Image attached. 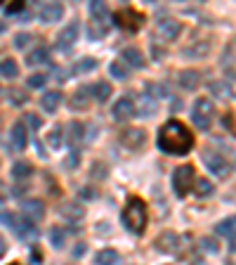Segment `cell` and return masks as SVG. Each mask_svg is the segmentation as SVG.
Here are the masks:
<instances>
[{"instance_id":"11","label":"cell","mask_w":236,"mask_h":265,"mask_svg":"<svg viewBox=\"0 0 236 265\" xmlns=\"http://www.w3.org/2000/svg\"><path fill=\"white\" fill-rule=\"evenodd\" d=\"M76 38H78V24L71 21V24L59 34V38H57V48H59V50H69L73 43H76Z\"/></svg>"},{"instance_id":"12","label":"cell","mask_w":236,"mask_h":265,"mask_svg":"<svg viewBox=\"0 0 236 265\" xmlns=\"http://www.w3.org/2000/svg\"><path fill=\"white\" fill-rule=\"evenodd\" d=\"M62 12H64V7H62L59 2H47V5L40 7V21H43V24L59 21V19H62Z\"/></svg>"},{"instance_id":"19","label":"cell","mask_w":236,"mask_h":265,"mask_svg":"<svg viewBox=\"0 0 236 265\" xmlns=\"http://www.w3.org/2000/svg\"><path fill=\"white\" fill-rule=\"evenodd\" d=\"M90 95H92L90 88H78L71 97V106L73 109H85V106L90 105Z\"/></svg>"},{"instance_id":"34","label":"cell","mask_w":236,"mask_h":265,"mask_svg":"<svg viewBox=\"0 0 236 265\" xmlns=\"http://www.w3.org/2000/svg\"><path fill=\"white\" fill-rule=\"evenodd\" d=\"M154 111H156V105L151 102V97H144V100L140 102V114H142L144 119H149V116H154Z\"/></svg>"},{"instance_id":"33","label":"cell","mask_w":236,"mask_h":265,"mask_svg":"<svg viewBox=\"0 0 236 265\" xmlns=\"http://www.w3.org/2000/svg\"><path fill=\"white\" fill-rule=\"evenodd\" d=\"M111 76H113V78H118V81H126V78H127L126 64H123V62H113V64H111Z\"/></svg>"},{"instance_id":"16","label":"cell","mask_w":236,"mask_h":265,"mask_svg":"<svg viewBox=\"0 0 236 265\" xmlns=\"http://www.w3.org/2000/svg\"><path fill=\"white\" fill-rule=\"evenodd\" d=\"M10 144H12L17 152H21V149L26 147V128H24L21 124L12 125V133H10Z\"/></svg>"},{"instance_id":"9","label":"cell","mask_w":236,"mask_h":265,"mask_svg":"<svg viewBox=\"0 0 236 265\" xmlns=\"http://www.w3.org/2000/svg\"><path fill=\"white\" fill-rule=\"evenodd\" d=\"M21 211H24V218L26 220H43V215H45V206H43V201H38V199H29V201H24L21 204Z\"/></svg>"},{"instance_id":"20","label":"cell","mask_w":236,"mask_h":265,"mask_svg":"<svg viewBox=\"0 0 236 265\" xmlns=\"http://www.w3.org/2000/svg\"><path fill=\"white\" fill-rule=\"evenodd\" d=\"M47 59H50V50H47V48H36L33 53H29L26 64H29V67H38V64H45Z\"/></svg>"},{"instance_id":"35","label":"cell","mask_w":236,"mask_h":265,"mask_svg":"<svg viewBox=\"0 0 236 265\" xmlns=\"http://www.w3.org/2000/svg\"><path fill=\"white\" fill-rule=\"evenodd\" d=\"M47 83V76L45 73H33V76H29V88H43Z\"/></svg>"},{"instance_id":"25","label":"cell","mask_w":236,"mask_h":265,"mask_svg":"<svg viewBox=\"0 0 236 265\" xmlns=\"http://www.w3.org/2000/svg\"><path fill=\"white\" fill-rule=\"evenodd\" d=\"M97 265H118V253L113 251V248H104V251H99L97 253Z\"/></svg>"},{"instance_id":"13","label":"cell","mask_w":236,"mask_h":265,"mask_svg":"<svg viewBox=\"0 0 236 265\" xmlns=\"http://www.w3.org/2000/svg\"><path fill=\"white\" fill-rule=\"evenodd\" d=\"M180 247V239L175 232H163L158 239H156V248L163 251V253H175V248Z\"/></svg>"},{"instance_id":"30","label":"cell","mask_w":236,"mask_h":265,"mask_svg":"<svg viewBox=\"0 0 236 265\" xmlns=\"http://www.w3.org/2000/svg\"><path fill=\"white\" fill-rule=\"evenodd\" d=\"M62 215L69 218V220H80V218H83V211H80L78 204H66V206L62 209Z\"/></svg>"},{"instance_id":"10","label":"cell","mask_w":236,"mask_h":265,"mask_svg":"<svg viewBox=\"0 0 236 265\" xmlns=\"http://www.w3.org/2000/svg\"><path fill=\"white\" fill-rule=\"evenodd\" d=\"M135 116V105L130 97H121L116 105H113V119L116 121H127Z\"/></svg>"},{"instance_id":"17","label":"cell","mask_w":236,"mask_h":265,"mask_svg":"<svg viewBox=\"0 0 236 265\" xmlns=\"http://www.w3.org/2000/svg\"><path fill=\"white\" fill-rule=\"evenodd\" d=\"M199 71L194 69H187V71H180V76H177V83H180L184 90H194L199 86Z\"/></svg>"},{"instance_id":"5","label":"cell","mask_w":236,"mask_h":265,"mask_svg":"<svg viewBox=\"0 0 236 265\" xmlns=\"http://www.w3.org/2000/svg\"><path fill=\"white\" fill-rule=\"evenodd\" d=\"M194 182H196V177H194V168L191 166H182L175 171V176H173V187H175V194L177 196H184L191 187H194Z\"/></svg>"},{"instance_id":"38","label":"cell","mask_w":236,"mask_h":265,"mask_svg":"<svg viewBox=\"0 0 236 265\" xmlns=\"http://www.w3.org/2000/svg\"><path fill=\"white\" fill-rule=\"evenodd\" d=\"M7 97H10V102H12V105H24V102H26V95H24V90H19V88H12Z\"/></svg>"},{"instance_id":"1","label":"cell","mask_w":236,"mask_h":265,"mask_svg":"<svg viewBox=\"0 0 236 265\" xmlns=\"http://www.w3.org/2000/svg\"><path fill=\"white\" fill-rule=\"evenodd\" d=\"M158 147L165 154H187L194 147V138L189 128L182 125L180 121H168L158 130Z\"/></svg>"},{"instance_id":"37","label":"cell","mask_w":236,"mask_h":265,"mask_svg":"<svg viewBox=\"0 0 236 265\" xmlns=\"http://www.w3.org/2000/svg\"><path fill=\"white\" fill-rule=\"evenodd\" d=\"M24 128H29V130H38V128H40V119H38L36 114H26V116H24Z\"/></svg>"},{"instance_id":"36","label":"cell","mask_w":236,"mask_h":265,"mask_svg":"<svg viewBox=\"0 0 236 265\" xmlns=\"http://www.w3.org/2000/svg\"><path fill=\"white\" fill-rule=\"evenodd\" d=\"M94 67H97V62L90 59V57H85L83 62H78V64H76V69H73V71H76V73H83V71H92Z\"/></svg>"},{"instance_id":"21","label":"cell","mask_w":236,"mask_h":265,"mask_svg":"<svg viewBox=\"0 0 236 265\" xmlns=\"http://www.w3.org/2000/svg\"><path fill=\"white\" fill-rule=\"evenodd\" d=\"M90 15L94 21H109V10H107V5L99 2V0H92L90 2Z\"/></svg>"},{"instance_id":"28","label":"cell","mask_w":236,"mask_h":265,"mask_svg":"<svg viewBox=\"0 0 236 265\" xmlns=\"http://www.w3.org/2000/svg\"><path fill=\"white\" fill-rule=\"evenodd\" d=\"M50 244H52L55 248H64V244H66V234H64V230L52 228V230H50Z\"/></svg>"},{"instance_id":"8","label":"cell","mask_w":236,"mask_h":265,"mask_svg":"<svg viewBox=\"0 0 236 265\" xmlns=\"http://www.w3.org/2000/svg\"><path fill=\"white\" fill-rule=\"evenodd\" d=\"M121 142L126 147H130V149H140V147H144L146 135L144 130H140V128H127V130L121 133Z\"/></svg>"},{"instance_id":"7","label":"cell","mask_w":236,"mask_h":265,"mask_svg":"<svg viewBox=\"0 0 236 265\" xmlns=\"http://www.w3.org/2000/svg\"><path fill=\"white\" fill-rule=\"evenodd\" d=\"M5 223L15 230V234L17 237H21V239H29V237H36L38 232L36 228L31 225V220H26V218H17V215H5Z\"/></svg>"},{"instance_id":"3","label":"cell","mask_w":236,"mask_h":265,"mask_svg":"<svg viewBox=\"0 0 236 265\" xmlns=\"http://www.w3.org/2000/svg\"><path fill=\"white\" fill-rule=\"evenodd\" d=\"M213 116H215V106L208 97H201L199 102L194 105V124L199 125L201 130H208L213 124Z\"/></svg>"},{"instance_id":"14","label":"cell","mask_w":236,"mask_h":265,"mask_svg":"<svg viewBox=\"0 0 236 265\" xmlns=\"http://www.w3.org/2000/svg\"><path fill=\"white\" fill-rule=\"evenodd\" d=\"M158 31H161V35L165 40H175L180 35L182 26L180 21H175V19H163V21H158Z\"/></svg>"},{"instance_id":"47","label":"cell","mask_w":236,"mask_h":265,"mask_svg":"<svg viewBox=\"0 0 236 265\" xmlns=\"http://www.w3.org/2000/svg\"><path fill=\"white\" fill-rule=\"evenodd\" d=\"M2 31H5V21H0V34H2Z\"/></svg>"},{"instance_id":"39","label":"cell","mask_w":236,"mask_h":265,"mask_svg":"<svg viewBox=\"0 0 236 265\" xmlns=\"http://www.w3.org/2000/svg\"><path fill=\"white\" fill-rule=\"evenodd\" d=\"M31 40H33V38H31L29 34H17V35H15V48H19V50H21V48H26Z\"/></svg>"},{"instance_id":"22","label":"cell","mask_w":236,"mask_h":265,"mask_svg":"<svg viewBox=\"0 0 236 265\" xmlns=\"http://www.w3.org/2000/svg\"><path fill=\"white\" fill-rule=\"evenodd\" d=\"M90 92L94 95L97 102H107L111 97V86L107 81H99V83H94V88H90Z\"/></svg>"},{"instance_id":"15","label":"cell","mask_w":236,"mask_h":265,"mask_svg":"<svg viewBox=\"0 0 236 265\" xmlns=\"http://www.w3.org/2000/svg\"><path fill=\"white\" fill-rule=\"evenodd\" d=\"M59 105H62V92H59V90H47V92L40 97V106H43L47 114L57 111V106Z\"/></svg>"},{"instance_id":"2","label":"cell","mask_w":236,"mask_h":265,"mask_svg":"<svg viewBox=\"0 0 236 265\" xmlns=\"http://www.w3.org/2000/svg\"><path fill=\"white\" fill-rule=\"evenodd\" d=\"M123 225H126L130 232H135V234H142V232H144L146 206L142 199H137V196L127 199V206H126V211H123Z\"/></svg>"},{"instance_id":"4","label":"cell","mask_w":236,"mask_h":265,"mask_svg":"<svg viewBox=\"0 0 236 265\" xmlns=\"http://www.w3.org/2000/svg\"><path fill=\"white\" fill-rule=\"evenodd\" d=\"M203 161H205L208 171L218 177H227L229 176V171H232V166H229V161L224 159V154H218V152L205 149V152H203Z\"/></svg>"},{"instance_id":"31","label":"cell","mask_w":236,"mask_h":265,"mask_svg":"<svg viewBox=\"0 0 236 265\" xmlns=\"http://www.w3.org/2000/svg\"><path fill=\"white\" fill-rule=\"evenodd\" d=\"M62 142H64V138H62V125H55V128L50 130V135H47V144H50L52 149H59Z\"/></svg>"},{"instance_id":"42","label":"cell","mask_w":236,"mask_h":265,"mask_svg":"<svg viewBox=\"0 0 236 265\" xmlns=\"http://www.w3.org/2000/svg\"><path fill=\"white\" fill-rule=\"evenodd\" d=\"M21 10H24V2H15V5H7V7H5L7 15H17V12H21Z\"/></svg>"},{"instance_id":"26","label":"cell","mask_w":236,"mask_h":265,"mask_svg":"<svg viewBox=\"0 0 236 265\" xmlns=\"http://www.w3.org/2000/svg\"><path fill=\"white\" fill-rule=\"evenodd\" d=\"M234 230H236V218H224L222 223H218L215 234H220V237H232Z\"/></svg>"},{"instance_id":"6","label":"cell","mask_w":236,"mask_h":265,"mask_svg":"<svg viewBox=\"0 0 236 265\" xmlns=\"http://www.w3.org/2000/svg\"><path fill=\"white\" fill-rule=\"evenodd\" d=\"M113 19H116V24H118L121 29H126V31H137V29L144 24V17H142V15H137L135 10H130V7L121 10V12H118Z\"/></svg>"},{"instance_id":"24","label":"cell","mask_w":236,"mask_h":265,"mask_svg":"<svg viewBox=\"0 0 236 265\" xmlns=\"http://www.w3.org/2000/svg\"><path fill=\"white\" fill-rule=\"evenodd\" d=\"M33 173V168H31V163H26V161H17L15 166H12V177L15 180H26V177H31Z\"/></svg>"},{"instance_id":"46","label":"cell","mask_w":236,"mask_h":265,"mask_svg":"<svg viewBox=\"0 0 236 265\" xmlns=\"http://www.w3.org/2000/svg\"><path fill=\"white\" fill-rule=\"evenodd\" d=\"M80 194H83V196H88V199H92V196H94V192H92V190H83Z\"/></svg>"},{"instance_id":"32","label":"cell","mask_w":236,"mask_h":265,"mask_svg":"<svg viewBox=\"0 0 236 265\" xmlns=\"http://www.w3.org/2000/svg\"><path fill=\"white\" fill-rule=\"evenodd\" d=\"M194 190H196V196H201V199L213 194V185H210L208 180H196V182H194Z\"/></svg>"},{"instance_id":"29","label":"cell","mask_w":236,"mask_h":265,"mask_svg":"<svg viewBox=\"0 0 236 265\" xmlns=\"http://www.w3.org/2000/svg\"><path fill=\"white\" fill-rule=\"evenodd\" d=\"M210 92H213V95H218V97H222V100L232 97V88H229L227 83H222V81H218V83H210Z\"/></svg>"},{"instance_id":"45","label":"cell","mask_w":236,"mask_h":265,"mask_svg":"<svg viewBox=\"0 0 236 265\" xmlns=\"http://www.w3.org/2000/svg\"><path fill=\"white\" fill-rule=\"evenodd\" d=\"M5 248H7V247H5V239L0 237V258H2V253H5Z\"/></svg>"},{"instance_id":"27","label":"cell","mask_w":236,"mask_h":265,"mask_svg":"<svg viewBox=\"0 0 236 265\" xmlns=\"http://www.w3.org/2000/svg\"><path fill=\"white\" fill-rule=\"evenodd\" d=\"M0 73H2L5 78H15L19 73V67L15 64V59H2V62H0Z\"/></svg>"},{"instance_id":"43","label":"cell","mask_w":236,"mask_h":265,"mask_svg":"<svg viewBox=\"0 0 236 265\" xmlns=\"http://www.w3.org/2000/svg\"><path fill=\"white\" fill-rule=\"evenodd\" d=\"M83 253H85V244H76V248H73V256H76V258H80Z\"/></svg>"},{"instance_id":"41","label":"cell","mask_w":236,"mask_h":265,"mask_svg":"<svg viewBox=\"0 0 236 265\" xmlns=\"http://www.w3.org/2000/svg\"><path fill=\"white\" fill-rule=\"evenodd\" d=\"M78 161H80V149H71V154H69V161H66V166H69V168H76V166H78Z\"/></svg>"},{"instance_id":"44","label":"cell","mask_w":236,"mask_h":265,"mask_svg":"<svg viewBox=\"0 0 236 265\" xmlns=\"http://www.w3.org/2000/svg\"><path fill=\"white\" fill-rule=\"evenodd\" d=\"M229 251H232V253H236V232L229 237Z\"/></svg>"},{"instance_id":"40","label":"cell","mask_w":236,"mask_h":265,"mask_svg":"<svg viewBox=\"0 0 236 265\" xmlns=\"http://www.w3.org/2000/svg\"><path fill=\"white\" fill-rule=\"evenodd\" d=\"M201 247L205 248V251H210V253H215V251H218V242H215V239H213V237H203V239H201Z\"/></svg>"},{"instance_id":"23","label":"cell","mask_w":236,"mask_h":265,"mask_svg":"<svg viewBox=\"0 0 236 265\" xmlns=\"http://www.w3.org/2000/svg\"><path fill=\"white\" fill-rule=\"evenodd\" d=\"M83 133H85V128L80 124H71L69 125V130H66V140L73 144V149H78V144L83 140Z\"/></svg>"},{"instance_id":"18","label":"cell","mask_w":236,"mask_h":265,"mask_svg":"<svg viewBox=\"0 0 236 265\" xmlns=\"http://www.w3.org/2000/svg\"><path fill=\"white\" fill-rule=\"evenodd\" d=\"M121 59L126 64H130V67H135V69H142L144 67V57H142V53L137 48H126L123 54H121Z\"/></svg>"}]
</instances>
